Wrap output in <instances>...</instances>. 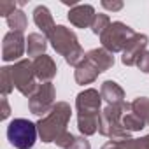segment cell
Listing matches in <instances>:
<instances>
[{
    "mask_svg": "<svg viewBox=\"0 0 149 149\" xmlns=\"http://www.w3.org/2000/svg\"><path fill=\"white\" fill-rule=\"evenodd\" d=\"M7 137L9 142L16 149H30L35 144L37 139V128L28 119H13L7 126Z\"/></svg>",
    "mask_w": 149,
    "mask_h": 149,
    "instance_id": "1",
    "label": "cell"
}]
</instances>
